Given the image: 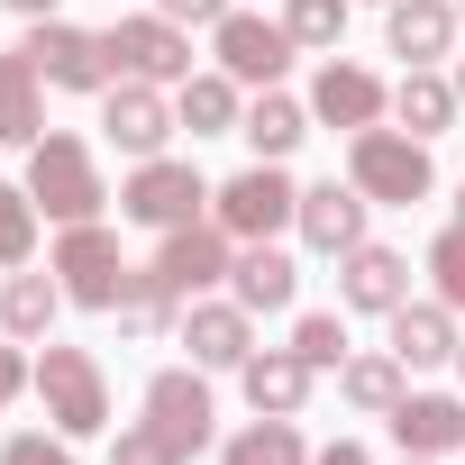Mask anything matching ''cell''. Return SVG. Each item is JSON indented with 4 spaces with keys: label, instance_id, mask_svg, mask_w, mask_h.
Segmentation results:
<instances>
[{
    "label": "cell",
    "instance_id": "obj_13",
    "mask_svg": "<svg viewBox=\"0 0 465 465\" xmlns=\"http://www.w3.org/2000/svg\"><path fill=\"white\" fill-rule=\"evenodd\" d=\"M146 420L183 447V456H201L210 447V429H219V401H210V374L201 365H164L155 383H146Z\"/></svg>",
    "mask_w": 465,
    "mask_h": 465
},
{
    "label": "cell",
    "instance_id": "obj_23",
    "mask_svg": "<svg viewBox=\"0 0 465 465\" xmlns=\"http://www.w3.org/2000/svg\"><path fill=\"white\" fill-rule=\"evenodd\" d=\"M173 119H183L192 137H238V119H247V83L210 64V74L173 83Z\"/></svg>",
    "mask_w": 465,
    "mask_h": 465
},
{
    "label": "cell",
    "instance_id": "obj_4",
    "mask_svg": "<svg viewBox=\"0 0 465 465\" xmlns=\"http://www.w3.org/2000/svg\"><path fill=\"white\" fill-rule=\"evenodd\" d=\"M46 265H55V283H64V302H74V311H119V292H128V274H137L101 219L55 228V256H46Z\"/></svg>",
    "mask_w": 465,
    "mask_h": 465
},
{
    "label": "cell",
    "instance_id": "obj_38",
    "mask_svg": "<svg viewBox=\"0 0 465 465\" xmlns=\"http://www.w3.org/2000/svg\"><path fill=\"white\" fill-rule=\"evenodd\" d=\"M311 465H374L356 438H329V447H311Z\"/></svg>",
    "mask_w": 465,
    "mask_h": 465
},
{
    "label": "cell",
    "instance_id": "obj_44",
    "mask_svg": "<svg viewBox=\"0 0 465 465\" xmlns=\"http://www.w3.org/2000/svg\"><path fill=\"white\" fill-rule=\"evenodd\" d=\"M456 365H465V347H456Z\"/></svg>",
    "mask_w": 465,
    "mask_h": 465
},
{
    "label": "cell",
    "instance_id": "obj_1",
    "mask_svg": "<svg viewBox=\"0 0 465 465\" xmlns=\"http://www.w3.org/2000/svg\"><path fill=\"white\" fill-rule=\"evenodd\" d=\"M28 201H37L55 228H83V219H101V210H110L101 155H92L74 128H46V137L28 146Z\"/></svg>",
    "mask_w": 465,
    "mask_h": 465
},
{
    "label": "cell",
    "instance_id": "obj_14",
    "mask_svg": "<svg viewBox=\"0 0 465 465\" xmlns=\"http://www.w3.org/2000/svg\"><path fill=\"white\" fill-rule=\"evenodd\" d=\"M183 347H192V365L201 374H238L247 356H256V311L247 302H183Z\"/></svg>",
    "mask_w": 465,
    "mask_h": 465
},
{
    "label": "cell",
    "instance_id": "obj_43",
    "mask_svg": "<svg viewBox=\"0 0 465 465\" xmlns=\"http://www.w3.org/2000/svg\"><path fill=\"white\" fill-rule=\"evenodd\" d=\"M456 19H465V0H456Z\"/></svg>",
    "mask_w": 465,
    "mask_h": 465
},
{
    "label": "cell",
    "instance_id": "obj_29",
    "mask_svg": "<svg viewBox=\"0 0 465 465\" xmlns=\"http://www.w3.org/2000/svg\"><path fill=\"white\" fill-rule=\"evenodd\" d=\"M219 465H311V438H302V420H247L238 438L219 447Z\"/></svg>",
    "mask_w": 465,
    "mask_h": 465
},
{
    "label": "cell",
    "instance_id": "obj_32",
    "mask_svg": "<svg viewBox=\"0 0 465 465\" xmlns=\"http://www.w3.org/2000/svg\"><path fill=\"white\" fill-rule=\"evenodd\" d=\"M283 347H292L311 374H338V365H347V320H338V311H302Z\"/></svg>",
    "mask_w": 465,
    "mask_h": 465
},
{
    "label": "cell",
    "instance_id": "obj_6",
    "mask_svg": "<svg viewBox=\"0 0 465 465\" xmlns=\"http://www.w3.org/2000/svg\"><path fill=\"white\" fill-rule=\"evenodd\" d=\"M119 219H137V228H183V219H210V183H201V164H183V155H146L128 183H119Z\"/></svg>",
    "mask_w": 465,
    "mask_h": 465
},
{
    "label": "cell",
    "instance_id": "obj_33",
    "mask_svg": "<svg viewBox=\"0 0 465 465\" xmlns=\"http://www.w3.org/2000/svg\"><path fill=\"white\" fill-rule=\"evenodd\" d=\"M420 274H429V292H438L447 311H465V219H447L438 238H429V265H420Z\"/></svg>",
    "mask_w": 465,
    "mask_h": 465
},
{
    "label": "cell",
    "instance_id": "obj_16",
    "mask_svg": "<svg viewBox=\"0 0 465 465\" xmlns=\"http://www.w3.org/2000/svg\"><path fill=\"white\" fill-rule=\"evenodd\" d=\"M365 192L356 183H302V210H292V228H302V247H320V256H347V247H365Z\"/></svg>",
    "mask_w": 465,
    "mask_h": 465
},
{
    "label": "cell",
    "instance_id": "obj_9",
    "mask_svg": "<svg viewBox=\"0 0 465 465\" xmlns=\"http://www.w3.org/2000/svg\"><path fill=\"white\" fill-rule=\"evenodd\" d=\"M210 55H219V74H238L247 92H274L283 74H292V28L283 19H256V10H228L219 28H210Z\"/></svg>",
    "mask_w": 465,
    "mask_h": 465
},
{
    "label": "cell",
    "instance_id": "obj_12",
    "mask_svg": "<svg viewBox=\"0 0 465 465\" xmlns=\"http://www.w3.org/2000/svg\"><path fill=\"white\" fill-rule=\"evenodd\" d=\"M183 119H173V101H164V83H110L101 92V137L119 146V155H164V137H173Z\"/></svg>",
    "mask_w": 465,
    "mask_h": 465
},
{
    "label": "cell",
    "instance_id": "obj_19",
    "mask_svg": "<svg viewBox=\"0 0 465 465\" xmlns=\"http://www.w3.org/2000/svg\"><path fill=\"white\" fill-rule=\"evenodd\" d=\"M46 137V74L28 46H0V146H37Z\"/></svg>",
    "mask_w": 465,
    "mask_h": 465
},
{
    "label": "cell",
    "instance_id": "obj_31",
    "mask_svg": "<svg viewBox=\"0 0 465 465\" xmlns=\"http://www.w3.org/2000/svg\"><path fill=\"white\" fill-rule=\"evenodd\" d=\"M19 265H37V201L28 183H0V274H19Z\"/></svg>",
    "mask_w": 465,
    "mask_h": 465
},
{
    "label": "cell",
    "instance_id": "obj_22",
    "mask_svg": "<svg viewBox=\"0 0 465 465\" xmlns=\"http://www.w3.org/2000/svg\"><path fill=\"white\" fill-rule=\"evenodd\" d=\"M238 383H247V401L265 411V420H302V401H311V365L292 356V347H256L247 365H238Z\"/></svg>",
    "mask_w": 465,
    "mask_h": 465
},
{
    "label": "cell",
    "instance_id": "obj_39",
    "mask_svg": "<svg viewBox=\"0 0 465 465\" xmlns=\"http://www.w3.org/2000/svg\"><path fill=\"white\" fill-rule=\"evenodd\" d=\"M0 10H19V19H55L64 0H0Z\"/></svg>",
    "mask_w": 465,
    "mask_h": 465
},
{
    "label": "cell",
    "instance_id": "obj_25",
    "mask_svg": "<svg viewBox=\"0 0 465 465\" xmlns=\"http://www.w3.org/2000/svg\"><path fill=\"white\" fill-rule=\"evenodd\" d=\"M456 110H465V101H456V83H447L438 64H411V74L392 83V119H401L411 137H447Z\"/></svg>",
    "mask_w": 465,
    "mask_h": 465
},
{
    "label": "cell",
    "instance_id": "obj_34",
    "mask_svg": "<svg viewBox=\"0 0 465 465\" xmlns=\"http://www.w3.org/2000/svg\"><path fill=\"white\" fill-rule=\"evenodd\" d=\"M110 465H192V456H183V447H173L155 420H128V429L110 438Z\"/></svg>",
    "mask_w": 465,
    "mask_h": 465
},
{
    "label": "cell",
    "instance_id": "obj_36",
    "mask_svg": "<svg viewBox=\"0 0 465 465\" xmlns=\"http://www.w3.org/2000/svg\"><path fill=\"white\" fill-rule=\"evenodd\" d=\"M155 10H164L173 28H219L228 10H238V0H155Z\"/></svg>",
    "mask_w": 465,
    "mask_h": 465
},
{
    "label": "cell",
    "instance_id": "obj_3",
    "mask_svg": "<svg viewBox=\"0 0 465 465\" xmlns=\"http://www.w3.org/2000/svg\"><path fill=\"white\" fill-rule=\"evenodd\" d=\"M28 392L46 401V420H55L64 438H101V429H110V374H101L92 347H55V338H46Z\"/></svg>",
    "mask_w": 465,
    "mask_h": 465
},
{
    "label": "cell",
    "instance_id": "obj_18",
    "mask_svg": "<svg viewBox=\"0 0 465 465\" xmlns=\"http://www.w3.org/2000/svg\"><path fill=\"white\" fill-rule=\"evenodd\" d=\"M228 302H247L256 320H265V311H292V302H302V265H292L274 238H256V247H238V265H228Z\"/></svg>",
    "mask_w": 465,
    "mask_h": 465
},
{
    "label": "cell",
    "instance_id": "obj_27",
    "mask_svg": "<svg viewBox=\"0 0 465 465\" xmlns=\"http://www.w3.org/2000/svg\"><path fill=\"white\" fill-rule=\"evenodd\" d=\"M411 392V365L392 356V347H374V356H347L338 365V401L347 411H365V420H392V401Z\"/></svg>",
    "mask_w": 465,
    "mask_h": 465
},
{
    "label": "cell",
    "instance_id": "obj_2",
    "mask_svg": "<svg viewBox=\"0 0 465 465\" xmlns=\"http://www.w3.org/2000/svg\"><path fill=\"white\" fill-rule=\"evenodd\" d=\"M347 183H356L374 210H411V201H429V183H438L429 137H411V128H356V137H347Z\"/></svg>",
    "mask_w": 465,
    "mask_h": 465
},
{
    "label": "cell",
    "instance_id": "obj_10",
    "mask_svg": "<svg viewBox=\"0 0 465 465\" xmlns=\"http://www.w3.org/2000/svg\"><path fill=\"white\" fill-rule=\"evenodd\" d=\"M228 265H238V238H228L219 219H183V228H164V247H155V274H164L183 302L219 292V283H228Z\"/></svg>",
    "mask_w": 465,
    "mask_h": 465
},
{
    "label": "cell",
    "instance_id": "obj_15",
    "mask_svg": "<svg viewBox=\"0 0 465 465\" xmlns=\"http://www.w3.org/2000/svg\"><path fill=\"white\" fill-rule=\"evenodd\" d=\"M338 302H347V311L392 320V311L411 302V256H401V247H383V238L347 247V256H338Z\"/></svg>",
    "mask_w": 465,
    "mask_h": 465
},
{
    "label": "cell",
    "instance_id": "obj_41",
    "mask_svg": "<svg viewBox=\"0 0 465 465\" xmlns=\"http://www.w3.org/2000/svg\"><path fill=\"white\" fill-rule=\"evenodd\" d=\"M401 465H438V456H401Z\"/></svg>",
    "mask_w": 465,
    "mask_h": 465
},
{
    "label": "cell",
    "instance_id": "obj_37",
    "mask_svg": "<svg viewBox=\"0 0 465 465\" xmlns=\"http://www.w3.org/2000/svg\"><path fill=\"white\" fill-rule=\"evenodd\" d=\"M28 383H37V365H28V356H19V338H10V347H0V411H10Z\"/></svg>",
    "mask_w": 465,
    "mask_h": 465
},
{
    "label": "cell",
    "instance_id": "obj_7",
    "mask_svg": "<svg viewBox=\"0 0 465 465\" xmlns=\"http://www.w3.org/2000/svg\"><path fill=\"white\" fill-rule=\"evenodd\" d=\"M110 37V64H119V83H192V28H173L164 10H128L119 28H101Z\"/></svg>",
    "mask_w": 465,
    "mask_h": 465
},
{
    "label": "cell",
    "instance_id": "obj_17",
    "mask_svg": "<svg viewBox=\"0 0 465 465\" xmlns=\"http://www.w3.org/2000/svg\"><path fill=\"white\" fill-rule=\"evenodd\" d=\"M456 0H383V46L401 55V64H438V55H456Z\"/></svg>",
    "mask_w": 465,
    "mask_h": 465
},
{
    "label": "cell",
    "instance_id": "obj_8",
    "mask_svg": "<svg viewBox=\"0 0 465 465\" xmlns=\"http://www.w3.org/2000/svg\"><path fill=\"white\" fill-rule=\"evenodd\" d=\"M28 55H37V74H46V92H110L119 83V64H110V37L101 28H74V19H28Z\"/></svg>",
    "mask_w": 465,
    "mask_h": 465
},
{
    "label": "cell",
    "instance_id": "obj_35",
    "mask_svg": "<svg viewBox=\"0 0 465 465\" xmlns=\"http://www.w3.org/2000/svg\"><path fill=\"white\" fill-rule=\"evenodd\" d=\"M0 465H83V456H74L64 429H19L10 447H0Z\"/></svg>",
    "mask_w": 465,
    "mask_h": 465
},
{
    "label": "cell",
    "instance_id": "obj_20",
    "mask_svg": "<svg viewBox=\"0 0 465 465\" xmlns=\"http://www.w3.org/2000/svg\"><path fill=\"white\" fill-rule=\"evenodd\" d=\"M392 438H401V456H456L465 447V401L456 392H401Z\"/></svg>",
    "mask_w": 465,
    "mask_h": 465
},
{
    "label": "cell",
    "instance_id": "obj_40",
    "mask_svg": "<svg viewBox=\"0 0 465 465\" xmlns=\"http://www.w3.org/2000/svg\"><path fill=\"white\" fill-rule=\"evenodd\" d=\"M447 83H456V101H465V55H456V74H447Z\"/></svg>",
    "mask_w": 465,
    "mask_h": 465
},
{
    "label": "cell",
    "instance_id": "obj_42",
    "mask_svg": "<svg viewBox=\"0 0 465 465\" xmlns=\"http://www.w3.org/2000/svg\"><path fill=\"white\" fill-rule=\"evenodd\" d=\"M456 219H465V183H456Z\"/></svg>",
    "mask_w": 465,
    "mask_h": 465
},
{
    "label": "cell",
    "instance_id": "obj_5",
    "mask_svg": "<svg viewBox=\"0 0 465 465\" xmlns=\"http://www.w3.org/2000/svg\"><path fill=\"white\" fill-rule=\"evenodd\" d=\"M292 210H302V183H292L283 164H247V173H228V183L210 192V219H219L238 247H256V238H274V228H292Z\"/></svg>",
    "mask_w": 465,
    "mask_h": 465
},
{
    "label": "cell",
    "instance_id": "obj_30",
    "mask_svg": "<svg viewBox=\"0 0 465 465\" xmlns=\"http://www.w3.org/2000/svg\"><path fill=\"white\" fill-rule=\"evenodd\" d=\"M347 10H356V0H283V28H292V46H302V55H338Z\"/></svg>",
    "mask_w": 465,
    "mask_h": 465
},
{
    "label": "cell",
    "instance_id": "obj_28",
    "mask_svg": "<svg viewBox=\"0 0 465 465\" xmlns=\"http://www.w3.org/2000/svg\"><path fill=\"white\" fill-rule=\"evenodd\" d=\"M55 311H64V283H55V265H46V274H28V265H19L10 283H0V329H10L19 347H37V338L55 329Z\"/></svg>",
    "mask_w": 465,
    "mask_h": 465
},
{
    "label": "cell",
    "instance_id": "obj_21",
    "mask_svg": "<svg viewBox=\"0 0 465 465\" xmlns=\"http://www.w3.org/2000/svg\"><path fill=\"white\" fill-rule=\"evenodd\" d=\"M456 347H465V338H456V311H447L438 292L392 311V356H401L411 374H429V365H456Z\"/></svg>",
    "mask_w": 465,
    "mask_h": 465
},
{
    "label": "cell",
    "instance_id": "obj_11",
    "mask_svg": "<svg viewBox=\"0 0 465 465\" xmlns=\"http://www.w3.org/2000/svg\"><path fill=\"white\" fill-rule=\"evenodd\" d=\"M383 110H392V83L383 74H365V64H347V55H329L320 74H311V119L320 128H383Z\"/></svg>",
    "mask_w": 465,
    "mask_h": 465
},
{
    "label": "cell",
    "instance_id": "obj_24",
    "mask_svg": "<svg viewBox=\"0 0 465 465\" xmlns=\"http://www.w3.org/2000/svg\"><path fill=\"white\" fill-rule=\"evenodd\" d=\"M311 128H320V119H311V101H292L283 83H274V92H256V101H247V119H238V137L256 146V164H283Z\"/></svg>",
    "mask_w": 465,
    "mask_h": 465
},
{
    "label": "cell",
    "instance_id": "obj_26",
    "mask_svg": "<svg viewBox=\"0 0 465 465\" xmlns=\"http://www.w3.org/2000/svg\"><path fill=\"white\" fill-rule=\"evenodd\" d=\"M110 320H119V338H137V347H155V338H164V329H183V292H173V283H164V274H155V265H137V274H128V292H119V311H110Z\"/></svg>",
    "mask_w": 465,
    "mask_h": 465
}]
</instances>
